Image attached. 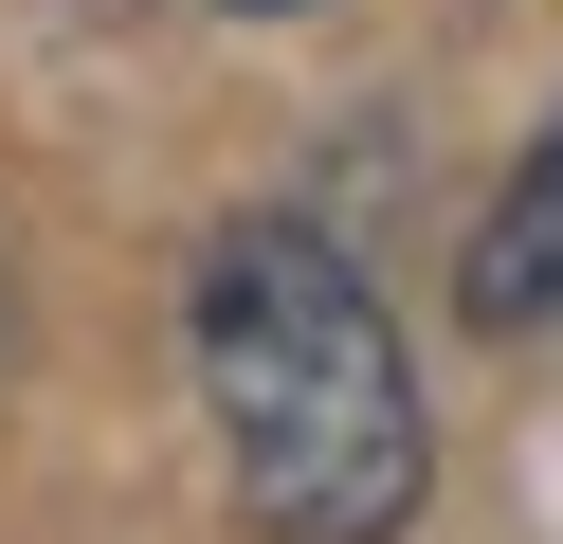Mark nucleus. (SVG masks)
<instances>
[{
	"label": "nucleus",
	"instance_id": "obj_1",
	"mask_svg": "<svg viewBox=\"0 0 563 544\" xmlns=\"http://www.w3.org/2000/svg\"><path fill=\"white\" fill-rule=\"evenodd\" d=\"M200 418L236 454V508L273 544H400L437 490V418H418L400 309L345 273L309 218H236L200 254Z\"/></svg>",
	"mask_w": 563,
	"mask_h": 544
},
{
	"label": "nucleus",
	"instance_id": "obj_3",
	"mask_svg": "<svg viewBox=\"0 0 563 544\" xmlns=\"http://www.w3.org/2000/svg\"><path fill=\"white\" fill-rule=\"evenodd\" d=\"M219 19H309V0H219Z\"/></svg>",
	"mask_w": 563,
	"mask_h": 544
},
{
	"label": "nucleus",
	"instance_id": "obj_2",
	"mask_svg": "<svg viewBox=\"0 0 563 544\" xmlns=\"http://www.w3.org/2000/svg\"><path fill=\"white\" fill-rule=\"evenodd\" d=\"M473 326H563V127L509 164V200L473 218Z\"/></svg>",
	"mask_w": 563,
	"mask_h": 544
}]
</instances>
